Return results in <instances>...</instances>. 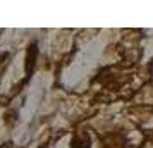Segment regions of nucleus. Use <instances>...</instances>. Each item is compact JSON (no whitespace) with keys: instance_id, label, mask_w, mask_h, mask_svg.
I'll list each match as a JSON object with an SVG mask.
<instances>
[{"instance_id":"obj_1","label":"nucleus","mask_w":153,"mask_h":148,"mask_svg":"<svg viewBox=\"0 0 153 148\" xmlns=\"http://www.w3.org/2000/svg\"><path fill=\"white\" fill-rule=\"evenodd\" d=\"M71 148H91V140L88 134H77L71 140Z\"/></svg>"},{"instance_id":"obj_2","label":"nucleus","mask_w":153,"mask_h":148,"mask_svg":"<svg viewBox=\"0 0 153 148\" xmlns=\"http://www.w3.org/2000/svg\"><path fill=\"white\" fill-rule=\"evenodd\" d=\"M36 55H38V48H36V43H33V45H29L28 57H26V72H28V74L33 71V67H35Z\"/></svg>"},{"instance_id":"obj_3","label":"nucleus","mask_w":153,"mask_h":148,"mask_svg":"<svg viewBox=\"0 0 153 148\" xmlns=\"http://www.w3.org/2000/svg\"><path fill=\"white\" fill-rule=\"evenodd\" d=\"M0 148H12V147H10V143H5V145H2Z\"/></svg>"}]
</instances>
